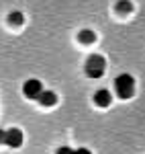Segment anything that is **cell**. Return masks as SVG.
<instances>
[{"instance_id": "6da1fadb", "label": "cell", "mask_w": 145, "mask_h": 154, "mask_svg": "<svg viewBox=\"0 0 145 154\" xmlns=\"http://www.w3.org/2000/svg\"><path fill=\"white\" fill-rule=\"evenodd\" d=\"M115 88H117V95L121 99H129L135 93V78L131 74H121L115 80Z\"/></svg>"}, {"instance_id": "7a4b0ae2", "label": "cell", "mask_w": 145, "mask_h": 154, "mask_svg": "<svg viewBox=\"0 0 145 154\" xmlns=\"http://www.w3.org/2000/svg\"><path fill=\"white\" fill-rule=\"evenodd\" d=\"M104 68H106V62H104L102 56H98V54L90 56L88 62H86V74L90 78H100L104 74Z\"/></svg>"}, {"instance_id": "3957f363", "label": "cell", "mask_w": 145, "mask_h": 154, "mask_svg": "<svg viewBox=\"0 0 145 154\" xmlns=\"http://www.w3.org/2000/svg\"><path fill=\"white\" fill-rule=\"evenodd\" d=\"M4 144L10 146V148H21L23 146V131L19 130V128L4 130Z\"/></svg>"}, {"instance_id": "277c9868", "label": "cell", "mask_w": 145, "mask_h": 154, "mask_svg": "<svg viewBox=\"0 0 145 154\" xmlns=\"http://www.w3.org/2000/svg\"><path fill=\"white\" fill-rule=\"evenodd\" d=\"M41 91H43V84L39 82L37 78H31V80H27V82L23 84V93H25L27 99H37Z\"/></svg>"}, {"instance_id": "5b68a950", "label": "cell", "mask_w": 145, "mask_h": 154, "mask_svg": "<svg viewBox=\"0 0 145 154\" xmlns=\"http://www.w3.org/2000/svg\"><path fill=\"white\" fill-rule=\"evenodd\" d=\"M37 101H39L43 107H53L55 103H57V95H55L53 91H41L39 97H37Z\"/></svg>"}, {"instance_id": "8992f818", "label": "cell", "mask_w": 145, "mask_h": 154, "mask_svg": "<svg viewBox=\"0 0 145 154\" xmlns=\"http://www.w3.org/2000/svg\"><path fill=\"white\" fill-rule=\"evenodd\" d=\"M110 101H112V95H110L106 88H100V91H96V95H94V103H96L98 107H109Z\"/></svg>"}, {"instance_id": "52a82bcc", "label": "cell", "mask_w": 145, "mask_h": 154, "mask_svg": "<svg viewBox=\"0 0 145 154\" xmlns=\"http://www.w3.org/2000/svg\"><path fill=\"white\" fill-rule=\"evenodd\" d=\"M78 39H80V43L90 45V43H94V41H96V33H94V31H90V29H84V31H80V33H78Z\"/></svg>"}, {"instance_id": "ba28073f", "label": "cell", "mask_w": 145, "mask_h": 154, "mask_svg": "<svg viewBox=\"0 0 145 154\" xmlns=\"http://www.w3.org/2000/svg\"><path fill=\"white\" fill-rule=\"evenodd\" d=\"M8 23L14 25V27H21V25L25 23V17H23V12H19V11H14L8 14Z\"/></svg>"}, {"instance_id": "9c48e42d", "label": "cell", "mask_w": 145, "mask_h": 154, "mask_svg": "<svg viewBox=\"0 0 145 154\" xmlns=\"http://www.w3.org/2000/svg\"><path fill=\"white\" fill-rule=\"evenodd\" d=\"M117 11L121 12V14H129V12L133 11V4H131L129 0H121V2L117 4Z\"/></svg>"}, {"instance_id": "30bf717a", "label": "cell", "mask_w": 145, "mask_h": 154, "mask_svg": "<svg viewBox=\"0 0 145 154\" xmlns=\"http://www.w3.org/2000/svg\"><path fill=\"white\" fill-rule=\"evenodd\" d=\"M57 154H74V148H70V146H63V148H59V150H57Z\"/></svg>"}, {"instance_id": "8fae6325", "label": "cell", "mask_w": 145, "mask_h": 154, "mask_svg": "<svg viewBox=\"0 0 145 154\" xmlns=\"http://www.w3.org/2000/svg\"><path fill=\"white\" fill-rule=\"evenodd\" d=\"M74 154H92L88 148H78V150H74Z\"/></svg>"}, {"instance_id": "7c38bea8", "label": "cell", "mask_w": 145, "mask_h": 154, "mask_svg": "<svg viewBox=\"0 0 145 154\" xmlns=\"http://www.w3.org/2000/svg\"><path fill=\"white\" fill-rule=\"evenodd\" d=\"M0 144H4V130H0Z\"/></svg>"}]
</instances>
